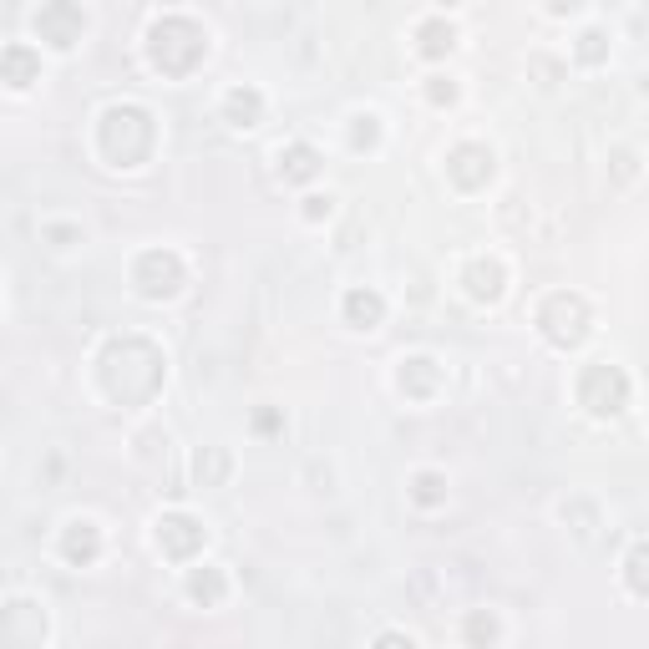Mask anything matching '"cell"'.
<instances>
[{
    "mask_svg": "<svg viewBox=\"0 0 649 649\" xmlns=\"http://www.w3.org/2000/svg\"><path fill=\"white\" fill-rule=\"evenodd\" d=\"M604 391H609V411H619V401H624V376L619 370H588V381H584V396H588V406L594 411H604Z\"/></svg>",
    "mask_w": 649,
    "mask_h": 649,
    "instance_id": "cell-4",
    "label": "cell"
},
{
    "mask_svg": "<svg viewBox=\"0 0 649 649\" xmlns=\"http://www.w3.org/2000/svg\"><path fill=\"white\" fill-rule=\"evenodd\" d=\"M229 112H243V128H249V117L259 112V97H254V91H234V97H229Z\"/></svg>",
    "mask_w": 649,
    "mask_h": 649,
    "instance_id": "cell-10",
    "label": "cell"
},
{
    "mask_svg": "<svg viewBox=\"0 0 649 649\" xmlns=\"http://www.w3.org/2000/svg\"><path fill=\"white\" fill-rule=\"evenodd\" d=\"M284 178H310V173H315V153H310V148H290V157H284Z\"/></svg>",
    "mask_w": 649,
    "mask_h": 649,
    "instance_id": "cell-8",
    "label": "cell"
},
{
    "mask_svg": "<svg viewBox=\"0 0 649 649\" xmlns=\"http://www.w3.org/2000/svg\"><path fill=\"white\" fill-rule=\"evenodd\" d=\"M36 31H46L56 46H72L77 31H81V11H72V5H52V11L36 15Z\"/></svg>",
    "mask_w": 649,
    "mask_h": 649,
    "instance_id": "cell-2",
    "label": "cell"
},
{
    "mask_svg": "<svg viewBox=\"0 0 649 649\" xmlns=\"http://www.w3.org/2000/svg\"><path fill=\"white\" fill-rule=\"evenodd\" d=\"M436 487H442V482H436V477H421V502H436Z\"/></svg>",
    "mask_w": 649,
    "mask_h": 649,
    "instance_id": "cell-12",
    "label": "cell"
},
{
    "mask_svg": "<svg viewBox=\"0 0 649 649\" xmlns=\"http://www.w3.org/2000/svg\"><path fill=\"white\" fill-rule=\"evenodd\" d=\"M142 290L148 294H173L178 290V259L173 254H148L142 259Z\"/></svg>",
    "mask_w": 649,
    "mask_h": 649,
    "instance_id": "cell-3",
    "label": "cell"
},
{
    "mask_svg": "<svg viewBox=\"0 0 649 649\" xmlns=\"http://www.w3.org/2000/svg\"><path fill=\"white\" fill-rule=\"evenodd\" d=\"M157 538L167 543V553H178V558H183V553H193V548L204 543V528H198L193 518H167Z\"/></svg>",
    "mask_w": 649,
    "mask_h": 649,
    "instance_id": "cell-5",
    "label": "cell"
},
{
    "mask_svg": "<svg viewBox=\"0 0 649 649\" xmlns=\"http://www.w3.org/2000/svg\"><path fill=\"white\" fill-rule=\"evenodd\" d=\"M218 588H224V584H218L214 573H198V578H193V594H198V598H218Z\"/></svg>",
    "mask_w": 649,
    "mask_h": 649,
    "instance_id": "cell-11",
    "label": "cell"
},
{
    "mask_svg": "<svg viewBox=\"0 0 649 649\" xmlns=\"http://www.w3.org/2000/svg\"><path fill=\"white\" fill-rule=\"evenodd\" d=\"M198 52H204V36H198V26L193 21H183V15H167V21H157L153 31V56L163 72H188L193 62H198Z\"/></svg>",
    "mask_w": 649,
    "mask_h": 649,
    "instance_id": "cell-1",
    "label": "cell"
},
{
    "mask_svg": "<svg viewBox=\"0 0 649 649\" xmlns=\"http://www.w3.org/2000/svg\"><path fill=\"white\" fill-rule=\"evenodd\" d=\"M345 310H350V320H381V300H376V294H366V290H356L350 294V300H345Z\"/></svg>",
    "mask_w": 649,
    "mask_h": 649,
    "instance_id": "cell-7",
    "label": "cell"
},
{
    "mask_svg": "<svg viewBox=\"0 0 649 649\" xmlns=\"http://www.w3.org/2000/svg\"><path fill=\"white\" fill-rule=\"evenodd\" d=\"M81 533H72L66 538V553H72V558H91V553H97V533H91L87 522H77Z\"/></svg>",
    "mask_w": 649,
    "mask_h": 649,
    "instance_id": "cell-9",
    "label": "cell"
},
{
    "mask_svg": "<svg viewBox=\"0 0 649 649\" xmlns=\"http://www.w3.org/2000/svg\"><path fill=\"white\" fill-rule=\"evenodd\" d=\"M376 649H416V644H411V639H401V635H386Z\"/></svg>",
    "mask_w": 649,
    "mask_h": 649,
    "instance_id": "cell-13",
    "label": "cell"
},
{
    "mask_svg": "<svg viewBox=\"0 0 649 649\" xmlns=\"http://www.w3.org/2000/svg\"><path fill=\"white\" fill-rule=\"evenodd\" d=\"M0 81H11V87L36 81V56H31L26 46H5V52H0Z\"/></svg>",
    "mask_w": 649,
    "mask_h": 649,
    "instance_id": "cell-6",
    "label": "cell"
}]
</instances>
